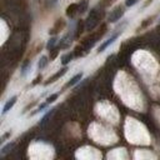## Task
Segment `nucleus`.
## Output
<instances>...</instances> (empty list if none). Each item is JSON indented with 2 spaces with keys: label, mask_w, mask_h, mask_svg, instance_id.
I'll use <instances>...</instances> for the list:
<instances>
[{
  "label": "nucleus",
  "mask_w": 160,
  "mask_h": 160,
  "mask_svg": "<svg viewBox=\"0 0 160 160\" xmlns=\"http://www.w3.org/2000/svg\"><path fill=\"white\" fill-rule=\"evenodd\" d=\"M58 96H59L58 93H54V94H51V95H50L48 99H46V103H48V104H51V103H54V102H55V100L58 99Z\"/></svg>",
  "instance_id": "12"
},
{
  "label": "nucleus",
  "mask_w": 160,
  "mask_h": 160,
  "mask_svg": "<svg viewBox=\"0 0 160 160\" xmlns=\"http://www.w3.org/2000/svg\"><path fill=\"white\" fill-rule=\"evenodd\" d=\"M16 99H18V96H16V95H14L11 99H9V100H8V102H6V104L4 105V108H3V113H1L3 115H4V114H6V113L10 110V109H13V106H14V105H15V103H16Z\"/></svg>",
  "instance_id": "2"
},
{
  "label": "nucleus",
  "mask_w": 160,
  "mask_h": 160,
  "mask_svg": "<svg viewBox=\"0 0 160 160\" xmlns=\"http://www.w3.org/2000/svg\"><path fill=\"white\" fill-rule=\"evenodd\" d=\"M56 38H50L49 39V41H48V44H46V49L48 50H53L54 49V46H55V44H56Z\"/></svg>",
  "instance_id": "8"
},
{
  "label": "nucleus",
  "mask_w": 160,
  "mask_h": 160,
  "mask_svg": "<svg viewBox=\"0 0 160 160\" xmlns=\"http://www.w3.org/2000/svg\"><path fill=\"white\" fill-rule=\"evenodd\" d=\"M66 70H68V68H64V69H63L61 71H59V73H56V74L54 75V77H53L51 79H50V81H49V83H51V81H55V79H56V78H59V77H61V75H64V74L66 73ZM49 83H48V84H49Z\"/></svg>",
  "instance_id": "10"
},
{
  "label": "nucleus",
  "mask_w": 160,
  "mask_h": 160,
  "mask_svg": "<svg viewBox=\"0 0 160 160\" xmlns=\"http://www.w3.org/2000/svg\"><path fill=\"white\" fill-rule=\"evenodd\" d=\"M159 22H160V19H159Z\"/></svg>",
  "instance_id": "15"
},
{
  "label": "nucleus",
  "mask_w": 160,
  "mask_h": 160,
  "mask_svg": "<svg viewBox=\"0 0 160 160\" xmlns=\"http://www.w3.org/2000/svg\"><path fill=\"white\" fill-rule=\"evenodd\" d=\"M53 113H54V109H50V111H48V113H46V114L43 116V119H41V121H40V124L41 125H43L44 123H46V121H48V119H49V118H50V115H51L53 114Z\"/></svg>",
  "instance_id": "11"
},
{
  "label": "nucleus",
  "mask_w": 160,
  "mask_h": 160,
  "mask_svg": "<svg viewBox=\"0 0 160 160\" xmlns=\"http://www.w3.org/2000/svg\"><path fill=\"white\" fill-rule=\"evenodd\" d=\"M71 59H73V55H71L70 53L65 54V55L61 58V64H63V65H66V64H68V63H70V61H71Z\"/></svg>",
  "instance_id": "9"
},
{
  "label": "nucleus",
  "mask_w": 160,
  "mask_h": 160,
  "mask_svg": "<svg viewBox=\"0 0 160 160\" xmlns=\"http://www.w3.org/2000/svg\"><path fill=\"white\" fill-rule=\"evenodd\" d=\"M119 35H120V33H116V34H114V35H111L109 39L106 40V41H104V43L99 46V49H98V53H103V51H105V49L106 48H109L111 44H114V41L119 38Z\"/></svg>",
  "instance_id": "1"
},
{
  "label": "nucleus",
  "mask_w": 160,
  "mask_h": 160,
  "mask_svg": "<svg viewBox=\"0 0 160 160\" xmlns=\"http://www.w3.org/2000/svg\"><path fill=\"white\" fill-rule=\"evenodd\" d=\"M139 1V0H126V6H134L135 4Z\"/></svg>",
  "instance_id": "14"
},
{
  "label": "nucleus",
  "mask_w": 160,
  "mask_h": 160,
  "mask_svg": "<svg viewBox=\"0 0 160 160\" xmlns=\"http://www.w3.org/2000/svg\"><path fill=\"white\" fill-rule=\"evenodd\" d=\"M83 77H84V74H83V73H78L77 75H74V77L70 79V81H68V83H66V88L74 86L75 84H78V83L80 81V80L83 79Z\"/></svg>",
  "instance_id": "4"
},
{
  "label": "nucleus",
  "mask_w": 160,
  "mask_h": 160,
  "mask_svg": "<svg viewBox=\"0 0 160 160\" xmlns=\"http://www.w3.org/2000/svg\"><path fill=\"white\" fill-rule=\"evenodd\" d=\"M14 145H15L14 143H8L6 145H4V146H3L1 151H0V154H1V155H5V154H8V153H9V151L13 149V146H14Z\"/></svg>",
  "instance_id": "6"
},
{
  "label": "nucleus",
  "mask_w": 160,
  "mask_h": 160,
  "mask_svg": "<svg viewBox=\"0 0 160 160\" xmlns=\"http://www.w3.org/2000/svg\"><path fill=\"white\" fill-rule=\"evenodd\" d=\"M124 15V10L121 9V8H116V9L114 10V13H113V14L110 15V22L111 23H115V22H118V20H119L121 16Z\"/></svg>",
  "instance_id": "3"
},
{
  "label": "nucleus",
  "mask_w": 160,
  "mask_h": 160,
  "mask_svg": "<svg viewBox=\"0 0 160 160\" xmlns=\"http://www.w3.org/2000/svg\"><path fill=\"white\" fill-rule=\"evenodd\" d=\"M30 66H31V63H30V61H26V63H25V64L23 65L22 73H20V74H22V77H25V75H26V73H28L29 70H30Z\"/></svg>",
  "instance_id": "7"
},
{
  "label": "nucleus",
  "mask_w": 160,
  "mask_h": 160,
  "mask_svg": "<svg viewBox=\"0 0 160 160\" xmlns=\"http://www.w3.org/2000/svg\"><path fill=\"white\" fill-rule=\"evenodd\" d=\"M48 105H49L48 103H43V104H41V105H40V106H39V108H38V109H36V110L34 111V113H33V115H34V114H38V113H41V111H44V109H45L46 106H48Z\"/></svg>",
  "instance_id": "13"
},
{
  "label": "nucleus",
  "mask_w": 160,
  "mask_h": 160,
  "mask_svg": "<svg viewBox=\"0 0 160 160\" xmlns=\"http://www.w3.org/2000/svg\"><path fill=\"white\" fill-rule=\"evenodd\" d=\"M48 63H49V60H48V56L46 55H43L40 59H39V61H38V68H39V70H43L46 65H48Z\"/></svg>",
  "instance_id": "5"
}]
</instances>
